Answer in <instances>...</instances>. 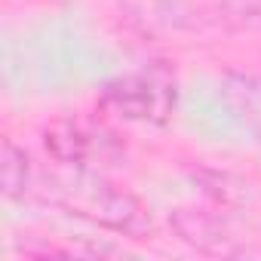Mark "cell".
Listing matches in <instances>:
<instances>
[{"label":"cell","instance_id":"obj_1","mask_svg":"<svg viewBox=\"0 0 261 261\" xmlns=\"http://www.w3.org/2000/svg\"><path fill=\"white\" fill-rule=\"evenodd\" d=\"M178 108V77L169 62H145L105 83L98 111L123 123L166 126Z\"/></svg>","mask_w":261,"mask_h":261},{"label":"cell","instance_id":"obj_4","mask_svg":"<svg viewBox=\"0 0 261 261\" xmlns=\"http://www.w3.org/2000/svg\"><path fill=\"white\" fill-rule=\"evenodd\" d=\"M227 92H230L240 117L261 136V80L258 77H233L227 83Z\"/></svg>","mask_w":261,"mask_h":261},{"label":"cell","instance_id":"obj_2","mask_svg":"<svg viewBox=\"0 0 261 261\" xmlns=\"http://www.w3.org/2000/svg\"><path fill=\"white\" fill-rule=\"evenodd\" d=\"M43 145L53 160L77 172H101L126 160V145L95 117H62L43 129Z\"/></svg>","mask_w":261,"mask_h":261},{"label":"cell","instance_id":"obj_3","mask_svg":"<svg viewBox=\"0 0 261 261\" xmlns=\"http://www.w3.org/2000/svg\"><path fill=\"white\" fill-rule=\"evenodd\" d=\"M0 178H4V197L7 200H25L31 191V163L16 142H4V163H0Z\"/></svg>","mask_w":261,"mask_h":261}]
</instances>
